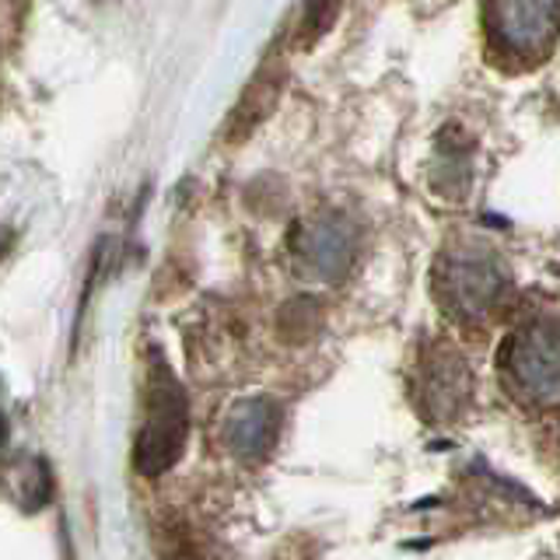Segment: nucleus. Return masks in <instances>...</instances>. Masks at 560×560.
Returning <instances> with one entry per match:
<instances>
[{"label": "nucleus", "instance_id": "4", "mask_svg": "<svg viewBox=\"0 0 560 560\" xmlns=\"http://www.w3.org/2000/svg\"><path fill=\"white\" fill-rule=\"evenodd\" d=\"M490 39L508 57H547L560 32V0H487L483 8Z\"/></svg>", "mask_w": 560, "mask_h": 560}, {"label": "nucleus", "instance_id": "5", "mask_svg": "<svg viewBox=\"0 0 560 560\" xmlns=\"http://www.w3.org/2000/svg\"><path fill=\"white\" fill-rule=\"evenodd\" d=\"M417 407L434 424H448L469 407L472 375L469 364L455 347L431 343L417 361Z\"/></svg>", "mask_w": 560, "mask_h": 560}, {"label": "nucleus", "instance_id": "2", "mask_svg": "<svg viewBox=\"0 0 560 560\" xmlns=\"http://www.w3.org/2000/svg\"><path fill=\"white\" fill-rule=\"evenodd\" d=\"M504 288V262L480 242L448 245L434 262V294L455 319H483L501 302Z\"/></svg>", "mask_w": 560, "mask_h": 560}, {"label": "nucleus", "instance_id": "3", "mask_svg": "<svg viewBox=\"0 0 560 560\" xmlns=\"http://www.w3.org/2000/svg\"><path fill=\"white\" fill-rule=\"evenodd\" d=\"M498 368L504 372L512 393L539 402V407H557L560 402V326L557 323H533L515 337H508L498 350Z\"/></svg>", "mask_w": 560, "mask_h": 560}, {"label": "nucleus", "instance_id": "8", "mask_svg": "<svg viewBox=\"0 0 560 560\" xmlns=\"http://www.w3.org/2000/svg\"><path fill=\"white\" fill-rule=\"evenodd\" d=\"M284 78H288V67L280 57L277 60L270 57L256 70V78L245 84L242 98L235 102L232 116H228V122H224L228 144H242V140H249L259 122L270 119V113L277 109V102H280V92H284Z\"/></svg>", "mask_w": 560, "mask_h": 560}, {"label": "nucleus", "instance_id": "6", "mask_svg": "<svg viewBox=\"0 0 560 560\" xmlns=\"http://www.w3.org/2000/svg\"><path fill=\"white\" fill-rule=\"evenodd\" d=\"M294 256L298 262L323 280H340L358 259V232L354 224L340 214L312 218L294 232Z\"/></svg>", "mask_w": 560, "mask_h": 560}, {"label": "nucleus", "instance_id": "1", "mask_svg": "<svg viewBox=\"0 0 560 560\" xmlns=\"http://www.w3.org/2000/svg\"><path fill=\"white\" fill-rule=\"evenodd\" d=\"M189 434V402L179 378L172 375L162 350L151 347L144 382V424L133 442V466L140 477H162L179 463Z\"/></svg>", "mask_w": 560, "mask_h": 560}, {"label": "nucleus", "instance_id": "10", "mask_svg": "<svg viewBox=\"0 0 560 560\" xmlns=\"http://www.w3.org/2000/svg\"><path fill=\"white\" fill-rule=\"evenodd\" d=\"M8 490L11 498L22 504V512H39L49 501V466L46 459H22L18 466L8 469Z\"/></svg>", "mask_w": 560, "mask_h": 560}, {"label": "nucleus", "instance_id": "7", "mask_svg": "<svg viewBox=\"0 0 560 560\" xmlns=\"http://www.w3.org/2000/svg\"><path fill=\"white\" fill-rule=\"evenodd\" d=\"M280 407L273 399H242L224 417V445L242 463H262L277 445Z\"/></svg>", "mask_w": 560, "mask_h": 560}, {"label": "nucleus", "instance_id": "9", "mask_svg": "<svg viewBox=\"0 0 560 560\" xmlns=\"http://www.w3.org/2000/svg\"><path fill=\"white\" fill-rule=\"evenodd\" d=\"M472 186V144L463 137L455 140V130L442 133L438 140V158H434V189L442 197L459 200Z\"/></svg>", "mask_w": 560, "mask_h": 560}, {"label": "nucleus", "instance_id": "11", "mask_svg": "<svg viewBox=\"0 0 560 560\" xmlns=\"http://www.w3.org/2000/svg\"><path fill=\"white\" fill-rule=\"evenodd\" d=\"M340 4H343V0H305L302 22H298V28H294V46L298 49H312L315 43H319L323 35L332 28V22H337Z\"/></svg>", "mask_w": 560, "mask_h": 560}]
</instances>
